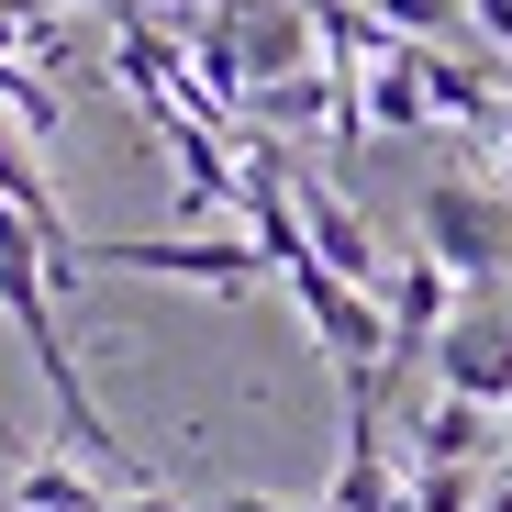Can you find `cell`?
Returning a JSON list of instances; mask_svg holds the SVG:
<instances>
[{
	"label": "cell",
	"instance_id": "cell-1",
	"mask_svg": "<svg viewBox=\"0 0 512 512\" xmlns=\"http://www.w3.org/2000/svg\"><path fill=\"white\" fill-rule=\"evenodd\" d=\"M412 223H423V245H435L468 290H501V268H512V201H501V190H479V179H423Z\"/></svg>",
	"mask_w": 512,
	"mask_h": 512
},
{
	"label": "cell",
	"instance_id": "cell-16",
	"mask_svg": "<svg viewBox=\"0 0 512 512\" xmlns=\"http://www.w3.org/2000/svg\"><path fill=\"white\" fill-rule=\"evenodd\" d=\"M501 446H512V401H501Z\"/></svg>",
	"mask_w": 512,
	"mask_h": 512
},
{
	"label": "cell",
	"instance_id": "cell-10",
	"mask_svg": "<svg viewBox=\"0 0 512 512\" xmlns=\"http://www.w3.org/2000/svg\"><path fill=\"white\" fill-rule=\"evenodd\" d=\"M479 468H412V512H479Z\"/></svg>",
	"mask_w": 512,
	"mask_h": 512
},
{
	"label": "cell",
	"instance_id": "cell-3",
	"mask_svg": "<svg viewBox=\"0 0 512 512\" xmlns=\"http://www.w3.org/2000/svg\"><path fill=\"white\" fill-rule=\"evenodd\" d=\"M435 379L457 390V401H512V301L501 290H468L457 301V323H446V346H435Z\"/></svg>",
	"mask_w": 512,
	"mask_h": 512
},
{
	"label": "cell",
	"instance_id": "cell-15",
	"mask_svg": "<svg viewBox=\"0 0 512 512\" xmlns=\"http://www.w3.org/2000/svg\"><path fill=\"white\" fill-rule=\"evenodd\" d=\"M479 512H512V490H490V501H479Z\"/></svg>",
	"mask_w": 512,
	"mask_h": 512
},
{
	"label": "cell",
	"instance_id": "cell-8",
	"mask_svg": "<svg viewBox=\"0 0 512 512\" xmlns=\"http://www.w3.org/2000/svg\"><path fill=\"white\" fill-rule=\"evenodd\" d=\"M490 446H501V412L490 401H457L446 390L435 412H423V468H479Z\"/></svg>",
	"mask_w": 512,
	"mask_h": 512
},
{
	"label": "cell",
	"instance_id": "cell-12",
	"mask_svg": "<svg viewBox=\"0 0 512 512\" xmlns=\"http://www.w3.org/2000/svg\"><path fill=\"white\" fill-rule=\"evenodd\" d=\"M468 23H479V34H490V45L512 56V0H468Z\"/></svg>",
	"mask_w": 512,
	"mask_h": 512
},
{
	"label": "cell",
	"instance_id": "cell-13",
	"mask_svg": "<svg viewBox=\"0 0 512 512\" xmlns=\"http://www.w3.org/2000/svg\"><path fill=\"white\" fill-rule=\"evenodd\" d=\"M201 512H334V501H256V490H234V501H201Z\"/></svg>",
	"mask_w": 512,
	"mask_h": 512
},
{
	"label": "cell",
	"instance_id": "cell-6",
	"mask_svg": "<svg viewBox=\"0 0 512 512\" xmlns=\"http://www.w3.org/2000/svg\"><path fill=\"white\" fill-rule=\"evenodd\" d=\"M334 512H412V479L379 457V412L368 401H346V457H334V490H323Z\"/></svg>",
	"mask_w": 512,
	"mask_h": 512
},
{
	"label": "cell",
	"instance_id": "cell-9",
	"mask_svg": "<svg viewBox=\"0 0 512 512\" xmlns=\"http://www.w3.org/2000/svg\"><path fill=\"white\" fill-rule=\"evenodd\" d=\"M12 512H101V490L78 468H56V457H23L12 468Z\"/></svg>",
	"mask_w": 512,
	"mask_h": 512
},
{
	"label": "cell",
	"instance_id": "cell-5",
	"mask_svg": "<svg viewBox=\"0 0 512 512\" xmlns=\"http://www.w3.org/2000/svg\"><path fill=\"white\" fill-rule=\"evenodd\" d=\"M290 190H301V223H312V256H323V268L357 279V290H390V279H379V234H368V212L334 190V179H301V167H290Z\"/></svg>",
	"mask_w": 512,
	"mask_h": 512
},
{
	"label": "cell",
	"instance_id": "cell-4",
	"mask_svg": "<svg viewBox=\"0 0 512 512\" xmlns=\"http://www.w3.org/2000/svg\"><path fill=\"white\" fill-rule=\"evenodd\" d=\"M223 12H234V45H245V78H256V90L301 78L312 45H323V12H312V0H223Z\"/></svg>",
	"mask_w": 512,
	"mask_h": 512
},
{
	"label": "cell",
	"instance_id": "cell-11",
	"mask_svg": "<svg viewBox=\"0 0 512 512\" xmlns=\"http://www.w3.org/2000/svg\"><path fill=\"white\" fill-rule=\"evenodd\" d=\"M368 12H379L390 34H412V45H435V34L457 23V0H368Z\"/></svg>",
	"mask_w": 512,
	"mask_h": 512
},
{
	"label": "cell",
	"instance_id": "cell-7",
	"mask_svg": "<svg viewBox=\"0 0 512 512\" xmlns=\"http://www.w3.org/2000/svg\"><path fill=\"white\" fill-rule=\"evenodd\" d=\"M357 123H368V134H423V123H435V90H423V45H412V34L357 78Z\"/></svg>",
	"mask_w": 512,
	"mask_h": 512
},
{
	"label": "cell",
	"instance_id": "cell-14",
	"mask_svg": "<svg viewBox=\"0 0 512 512\" xmlns=\"http://www.w3.org/2000/svg\"><path fill=\"white\" fill-rule=\"evenodd\" d=\"M0 457H12V468H23V457H34V446H23V435H12V423H0Z\"/></svg>",
	"mask_w": 512,
	"mask_h": 512
},
{
	"label": "cell",
	"instance_id": "cell-2",
	"mask_svg": "<svg viewBox=\"0 0 512 512\" xmlns=\"http://www.w3.org/2000/svg\"><path fill=\"white\" fill-rule=\"evenodd\" d=\"M90 268H134V279H190V290H223V301H245L256 290V234H112V245H90Z\"/></svg>",
	"mask_w": 512,
	"mask_h": 512
}]
</instances>
